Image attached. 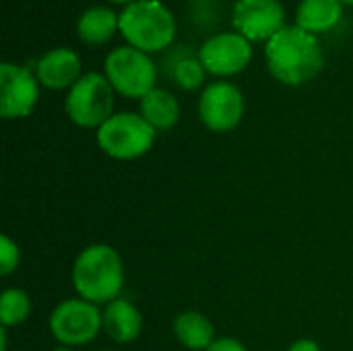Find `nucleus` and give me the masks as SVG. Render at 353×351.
I'll return each instance as SVG.
<instances>
[{
	"label": "nucleus",
	"instance_id": "1",
	"mask_svg": "<svg viewBox=\"0 0 353 351\" xmlns=\"http://www.w3.org/2000/svg\"><path fill=\"white\" fill-rule=\"evenodd\" d=\"M265 60L273 79L288 87L310 83L325 66L319 37L298 25H285L265 43Z\"/></svg>",
	"mask_w": 353,
	"mask_h": 351
},
{
	"label": "nucleus",
	"instance_id": "2",
	"mask_svg": "<svg viewBox=\"0 0 353 351\" xmlns=\"http://www.w3.org/2000/svg\"><path fill=\"white\" fill-rule=\"evenodd\" d=\"M70 279L79 298L95 306H105L122 296L126 279L124 263L114 246L103 242L89 244L77 254Z\"/></svg>",
	"mask_w": 353,
	"mask_h": 351
},
{
	"label": "nucleus",
	"instance_id": "3",
	"mask_svg": "<svg viewBox=\"0 0 353 351\" xmlns=\"http://www.w3.org/2000/svg\"><path fill=\"white\" fill-rule=\"evenodd\" d=\"M128 46L155 54L174 43L176 19L161 0H137L120 12V31Z\"/></svg>",
	"mask_w": 353,
	"mask_h": 351
},
{
	"label": "nucleus",
	"instance_id": "4",
	"mask_svg": "<svg viewBox=\"0 0 353 351\" xmlns=\"http://www.w3.org/2000/svg\"><path fill=\"white\" fill-rule=\"evenodd\" d=\"M157 132L139 112H116L95 130L99 149L116 161H132L147 155Z\"/></svg>",
	"mask_w": 353,
	"mask_h": 351
},
{
	"label": "nucleus",
	"instance_id": "5",
	"mask_svg": "<svg viewBox=\"0 0 353 351\" xmlns=\"http://www.w3.org/2000/svg\"><path fill=\"white\" fill-rule=\"evenodd\" d=\"M116 91L99 72H85L68 91L64 99V112L68 120L85 130H97L114 112Z\"/></svg>",
	"mask_w": 353,
	"mask_h": 351
},
{
	"label": "nucleus",
	"instance_id": "6",
	"mask_svg": "<svg viewBox=\"0 0 353 351\" xmlns=\"http://www.w3.org/2000/svg\"><path fill=\"white\" fill-rule=\"evenodd\" d=\"M103 74L114 91L126 99H143L157 87V64L149 54L132 48H114L103 62Z\"/></svg>",
	"mask_w": 353,
	"mask_h": 351
},
{
	"label": "nucleus",
	"instance_id": "7",
	"mask_svg": "<svg viewBox=\"0 0 353 351\" xmlns=\"http://www.w3.org/2000/svg\"><path fill=\"white\" fill-rule=\"evenodd\" d=\"M52 337L64 348H83L103 333L99 306L83 298H66L58 302L48 321Z\"/></svg>",
	"mask_w": 353,
	"mask_h": 351
},
{
	"label": "nucleus",
	"instance_id": "8",
	"mask_svg": "<svg viewBox=\"0 0 353 351\" xmlns=\"http://www.w3.org/2000/svg\"><path fill=\"white\" fill-rule=\"evenodd\" d=\"M244 93L230 81H213L201 91L199 118L211 132L223 134L238 128L244 118Z\"/></svg>",
	"mask_w": 353,
	"mask_h": 351
},
{
	"label": "nucleus",
	"instance_id": "9",
	"mask_svg": "<svg viewBox=\"0 0 353 351\" xmlns=\"http://www.w3.org/2000/svg\"><path fill=\"white\" fill-rule=\"evenodd\" d=\"M199 60L207 74L228 77L240 74L252 62V43L238 31H221L211 35L199 50Z\"/></svg>",
	"mask_w": 353,
	"mask_h": 351
},
{
	"label": "nucleus",
	"instance_id": "10",
	"mask_svg": "<svg viewBox=\"0 0 353 351\" xmlns=\"http://www.w3.org/2000/svg\"><path fill=\"white\" fill-rule=\"evenodd\" d=\"M39 99V81L31 64L2 62L0 66V116L4 120L27 118Z\"/></svg>",
	"mask_w": 353,
	"mask_h": 351
},
{
	"label": "nucleus",
	"instance_id": "11",
	"mask_svg": "<svg viewBox=\"0 0 353 351\" xmlns=\"http://www.w3.org/2000/svg\"><path fill=\"white\" fill-rule=\"evenodd\" d=\"M232 25L250 43L269 41L285 27V6L281 0H236Z\"/></svg>",
	"mask_w": 353,
	"mask_h": 351
},
{
	"label": "nucleus",
	"instance_id": "12",
	"mask_svg": "<svg viewBox=\"0 0 353 351\" xmlns=\"http://www.w3.org/2000/svg\"><path fill=\"white\" fill-rule=\"evenodd\" d=\"M83 74L81 58L70 48H54L35 62V77L39 85L52 91H68Z\"/></svg>",
	"mask_w": 353,
	"mask_h": 351
},
{
	"label": "nucleus",
	"instance_id": "13",
	"mask_svg": "<svg viewBox=\"0 0 353 351\" xmlns=\"http://www.w3.org/2000/svg\"><path fill=\"white\" fill-rule=\"evenodd\" d=\"M103 333L116 345H130L143 333V314L126 298H116L101 310Z\"/></svg>",
	"mask_w": 353,
	"mask_h": 351
},
{
	"label": "nucleus",
	"instance_id": "14",
	"mask_svg": "<svg viewBox=\"0 0 353 351\" xmlns=\"http://www.w3.org/2000/svg\"><path fill=\"white\" fill-rule=\"evenodd\" d=\"M172 331L176 341L188 351H207L217 339L215 325L207 314L199 310H184L176 314L172 323Z\"/></svg>",
	"mask_w": 353,
	"mask_h": 351
},
{
	"label": "nucleus",
	"instance_id": "15",
	"mask_svg": "<svg viewBox=\"0 0 353 351\" xmlns=\"http://www.w3.org/2000/svg\"><path fill=\"white\" fill-rule=\"evenodd\" d=\"M139 114L149 122V126L155 132H168L180 122L182 110L174 93H170L168 89L155 87L151 93H147L139 101Z\"/></svg>",
	"mask_w": 353,
	"mask_h": 351
},
{
	"label": "nucleus",
	"instance_id": "16",
	"mask_svg": "<svg viewBox=\"0 0 353 351\" xmlns=\"http://www.w3.org/2000/svg\"><path fill=\"white\" fill-rule=\"evenodd\" d=\"M120 31V14L110 6H89L77 21V35L87 46L108 43Z\"/></svg>",
	"mask_w": 353,
	"mask_h": 351
},
{
	"label": "nucleus",
	"instance_id": "17",
	"mask_svg": "<svg viewBox=\"0 0 353 351\" xmlns=\"http://www.w3.org/2000/svg\"><path fill=\"white\" fill-rule=\"evenodd\" d=\"M343 17L341 0H302L296 10V25L306 33L321 35L331 31Z\"/></svg>",
	"mask_w": 353,
	"mask_h": 351
},
{
	"label": "nucleus",
	"instance_id": "18",
	"mask_svg": "<svg viewBox=\"0 0 353 351\" xmlns=\"http://www.w3.org/2000/svg\"><path fill=\"white\" fill-rule=\"evenodd\" d=\"M172 62H168L170 79L184 91H196L205 85L207 70L199 60V54L194 56L190 50H178L170 56Z\"/></svg>",
	"mask_w": 353,
	"mask_h": 351
},
{
	"label": "nucleus",
	"instance_id": "19",
	"mask_svg": "<svg viewBox=\"0 0 353 351\" xmlns=\"http://www.w3.org/2000/svg\"><path fill=\"white\" fill-rule=\"evenodd\" d=\"M33 304L31 298L25 290L19 288H8L0 296V323L2 329L19 327L31 317Z\"/></svg>",
	"mask_w": 353,
	"mask_h": 351
},
{
	"label": "nucleus",
	"instance_id": "20",
	"mask_svg": "<svg viewBox=\"0 0 353 351\" xmlns=\"http://www.w3.org/2000/svg\"><path fill=\"white\" fill-rule=\"evenodd\" d=\"M19 265H21V250H19V244H17L10 236L2 234V236H0V275H2V277L12 275V273L19 269Z\"/></svg>",
	"mask_w": 353,
	"mask_h": 351
},
{
	"label": "nucleus",
	"instance_id": "21",
	"mask_svg": "<svg viewBox=\"0 0 353 351\" xmlns=\"http://www.w3.org/2000/svg\"><path fill=\"white\" fill-rule=\"evenodd\" d=\"M207 351H248V348L234 337H217Z\"/></svg>",
	"mask_w": 353,
	"mask_h": 351
},
{
	"label": "nucleus",
	"instance_id": "22",
	"mask_svg": "<svg viewBox=\"0 0 353 351\" xmlns=\"http://www.w3.org/2000/svg\"><path fill=\"white\" fill-rule=\"evenodd\" d=\"M288 351H323L321 350V345L314 341V339H298V341H294Z\"/></svg>",
	"mask_w": 353,
	"mask_h": 351
},
{
	"label": "nucleus",
	"instance_id": "23",
	"mask_svg": "<svg viewBox=\"0 0 353 351\" xmlns=\"http://www.w3.org/2000/svg\"><path fill=\"white\" fill-rule=\"evenodd\" d=\"M112 4H124V6H128V4H132V2H137V0H110Z\"/></svg>",
	"mask_w": 353,
	"mask_h": 351
},
{
	"label": "nucleus",
	"instance_id": "24",
	"mask_svg": "<svg viewBox=\"0 0 353 351\" xmlns=\"http://www.w3.org/2000/svg\"><path fill=\"white\" fill-rule=\"evenodd\" d=\"M50 351H74L72 348H64V345H58V348H54V350Z\"/></svg>",
	"mask_w": 353,
	"mask_h": 351
},
{
	"label": "nucleus",
	"instance_id": "25",
	"mask_svg": "<svg viewBox=\"0 0 353 351\" xmlns=\"http://www.w3.org/2000/svg\"><path fill=\"white\" fill-rule=\"evenodd\" d=\"M341 4H343V6H345V4H350V6H352L353 0H341Z\"/></svg>",
	"mask_w": 353,
	"mask_h": 351
},
{
	"label": "nucleus",
	"instance_id": "26",
	"mask_svg": "<svg viewBox=\"0 0 353 351\" xmlns=\"http://www.w3.org/2000/svg\"><path fill=\"white\" fill-rule=\"evenodd\" d=\"M101 351H118V350H101Z\"/></svg>",
	"mask_w": 353,
	"mask_h": 351
}]
</instances>
